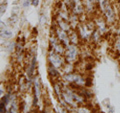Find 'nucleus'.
Returning a JSON list of instances; mask_svg holds the SVG:
<instances>
[{
	"label": "nucleus",
	"instance_id": "nucleus-16",
	"mask_svg": "<svg viewBox=\"0 0 120 113\" xmlns=\"http://www.w3.org/2000/svg\"><path fill=\"white\" fill-rule=\"evenodd\" d=\"M5 28V25H4V23L0 20V29H4Z\"/></svg>",
	"mask_w": 120,
	"mask_h": 113
},
{
	"label": "nucleus",
	"instance_id": "nucleus-5",
	"mask_svg": "<svg viewBox=\"0 0 120 113\" xmlns=\"http://www.w3.org/2000/svg\"><path fill=\"white\" fill-rule=\"evenodd\" d=\"M54 34L58 38V40L61 42L65 47H67L70 44V39H69V34L68 32H66L65 30L59 28L58 26H56L54 28Z\"/></svg>",
	"mask_w": 120,
	"mask_h": 113
},
{
	"label": "nucleus",
	"instance_id": "nucleus-14",
	"mask_svg": "<svg viewBox=\"0 0 120 113\" xmlns=\"http://www.w3.org/2000/svg\"><path fill=\"white\" fill-rule=\"evenodd\" d=\"M38 4H39V0H31V5L38 6Z\"/></svg>",
	"mask_w": 120,
	"mask_h": 113
},
{
	"label": "nucleus",
	"instance_id": "nucleus-15",
	"mask_svg": "<svg viewBox=\"0 0 120 113\" xmlns=\"http://www.w3.org/2000/svg\"><path fill=\"white\" fill-rule=\"evenodd\" d=\"M30 4H31V0H25V1L23 2V6L24 7H27Z\"/></svg>",
	"mask_w": 120,
	"mask_h": 113
},
{
	"label": "nucleus",
	"instance_id": "nucleus-11",
	"mask_svg": "<svg viewBox=\"0 0 120 113\" xmlns=\"http://www.w3.org/2000/svg\"><path fill=\"white\" fill-rule=\"evenodd\" d=\"M13 35V33L10 31V30H7V29H1V31H0V36L2 37V38H10L11 36Z\"/></svg>",
	"mask_w": 120,
	"mask_h": 113
},
{
	"label": "nucleus",
	"instance_id": "nucleus-12",
	"mask_svg": "<svg viewBox=\"0 0 120 113\" xmlns=\"http://www.w3.org/2000/svg\"><path fill=\"white\" fill-rule=\"evenodd\" d=\"M6 8H7V1L2 2L0 4V17L4 15V13L6 12Z\"/></svg>",
	"mask_w": 120,
	"mask_h": 113
},
{
	"label": "nucleus",
	"instance_id": "nucleus-1",
	"mask_svg": "<svg viewBox=\"0 0 120 113\" xmlns=\"http://www.w3.org/2000/svg\"><path fill=\"white\" fill-rule=\"evenodd\" d=\"M65 61L67 63H72L74 64L77 61L78 57H79V49H78V46L76 44H69L68 46L66 47L65 49Z\"/></svg>",
	"mask_w": 120,
	"mask_h": 113
},
{
	"label": "nucleus",
	"instance_id": "nucleus-10",
	"mask_svg": "<svg viewBox=\"0 0 120 113\" xmlns=\"http://www.w3.org/2000/svg\"><path fill=\"white\" fill-rule=\"evenodd\" d=\"M35 65H36V56H34V57L32 58L31 62H30V65L28 67L27 73H28L29 78H31L33 76V73H34V70H35Z\"/></svg>",
	"mask_w": 120,
	"mask_h": 113
},
{
	"label": "nucleus",
	"instance_id": "nucleus-7",
	"mask_svg": "<svg viewBox=\"0 0 120 113\" xmlns=\"http://www.w3.org/2000/svg\"><path fill=\"white\" fill-rule=\"evenodd\" d=\"M41 88H40V82L39 79L36 78L34 81V105H37V100L40 97Z\"/></svg>",
	"mask_w": 120,
	"mask_h": 113
},
{
	"label": "nucleus",
	"instance_id": "nucleus-8",
	"mask_svg": "<svg viewBox=\"0 0 120 113\" xmlns=\"http://www.w3.org/2000/svg\"><path fill=\"white\" fill-rule=\"evenodd\" d=\"M57 69L58 68H56V67L51 65V64H49V66H48V74H49L50 78L53 79V80H56V79H58L60 77V73L58 72Z\"/></svg>",
	"mask_w": 120,
	"mask_h": 113
},
{
	"label": "nucleus",
	"instance_id": "nucleus-2",
	"mask_svg": "<svg viewBox=\"0 0 120 113\" xmlns=\"http://www.w3.org/2000/svg\"><path fill=\"white\" fill-rule=\"evenodd\" d=\"M48 60H49V64L53 65L56 68H62L63 65L65 64L64 63L65 60L63 59L62 55L53 51L52 49H50L49 52H48Z\"/></svg>",
	"mask_w": 120,
	"mask_h": 113
},
{
	"label": "nucleus",
	"instance_id": "nucleus-4",
	"mask_svg": "<svg viewBox=\"0 0 120 113\" xmlns=\"http://www.w3.org/2000/svg\"><path fill=\"white\" fill-rule=\"evenodd\" d=\"M49 44H50L51 49L53 50V51L57 52V53L61 54V55H64L66 47L58 40V38L56 37L55 34H53V35L50 36V38H49Z\"/></svg>",
	"mask_w": 120,
	"mask_h": 113
},
{
	"label": "nucleus",
	"instance_id": "nucleus-13",
	"mask_svg": "<svg viewBox=\"0 0 120 113\" xmlns=\"http://www.w3.org/2000/svg\"><path fill=\"white\" fill-rule=\"evenodd\" d=\"M5 103L3 102H0V113L1 112H5L6 111V107H5Z\"/></svg>",
	"mask_w": 120,
	"mask_h": 113
},
{
	"label": "nucleus",
	"instance_id": "nucleus-9",
	"mask_svg": "<svg viewBox=\"0 0 120 113\" xmlns=\"http://www.w3.org/2000/svg\"><path fill=\"white\" fill-rule=\"evenodd\" d=\"M69 34V39H70V43L71 44H78L79 43V40H80V37H79V34H78V32L76 31H71L68 33Z\"/></svg>",
	"mask_w": 120,
	"mask_h": 113
},
{
	"label": "nucleus",
	"instance_id": "nucleus-6",
	"mask_svg": "<svg viewBox=\"0 0 120 113\" xmlns=\"http://www.w3.org/2000/svg\"><path fill=\"white\" fill-rule=\"evenodd\" d=\"M85 11L87 13H92L95 10L96 6V0H83Z\"/></svg>",
	"mask_w": 120,
	"mask_h": 113
},
{
	"label": "nucleus",
	"instance_id": "nucleus-3",
	"mask_svg": "<svg viewBox=\"0 0 120 113\" xmlns=\"http://www.w3.org/2000/svg\"><path fill=\"white\" fill-rule=\"evenodd\" d=\"M63 80L68 82V83H73L78 86H83L85 85V78L81 76L80 74L76 72H71V73H66L63 76Z\"/></svg>",
	"mask_w": 120,
	"mask_h": 113
},
{
	"label": "nucleus",
	"instance_id": "nucleus-17",
	"mask_svg": "<svg viewBox=\"0 0 120 113\" xmlns=\"http://www.w3.org/2000/svg\"><path fill=\"white\" fill-rule=\"evenodd\" d=\"M1 94H2V90L0 89V95H1Z\"/></svg>",
	"mask_w": 120,
	"mask_h": 113
}]
</instances>
